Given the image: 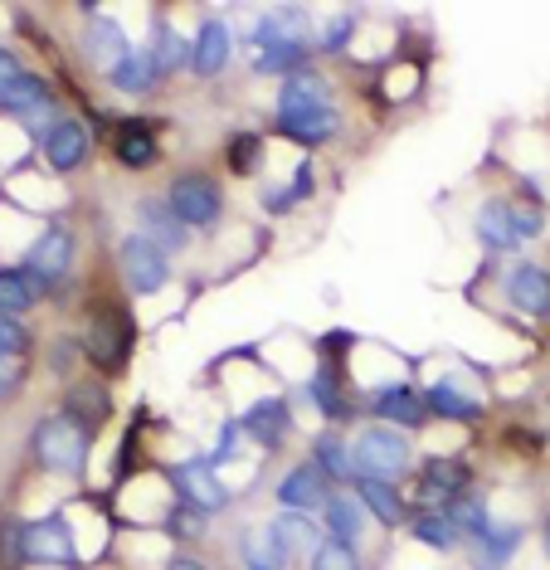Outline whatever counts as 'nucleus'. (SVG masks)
Wrapping results in <instances>:
<instances>
[{
    "label": "nucleus",
    "mask_w": 550,
    "mask_h": 570,
    "mask_svg": "<svg viewBox=\"0 0 550 570\" xmlns=\"http://www.w3.org/2000/svg\"><path fill=\"white\" fill-rule=\"evenodd\" d=\"M35 459L55 473L78 478L84 473V459H88V434L78 430V420H63V414L39 420L35 424Z\"/></svg>",
    "instance_id": "f257e3e1"
},
{
    "label": "nucleus",
    "mask_w": 550,
    "mask_h": 570,
    "mask_svg": "<svg viewBox=\"0 0 550 570\" xmlns=\"http://www.w3.org/2000/svg\"><path fill=\"white\" fill-rule=\"evenodd\" d=\"M351 463H356L361 478H375V483H395V478L410 469V444H404V434L385 430V424H375V430H365L356 439V449H351Z\"/></svg>",
    "instance_id": "f03ea898"
},
{
    "label": "nucleus",
    "mask_w": 550,
    "mask_h": 570,
    "mask_svg": "<svg viewBox=\"0 0 550 570\" xmlns=\"http://www.w3.org/2000/svg\"><path fill=\"white\" fill-rule=\"evenodd\" d=\"M536 235H541V215L521 210L512 200H488L478 210V239L488 249H517V244H527Z\"/></svg>",
    "instance_id": "7ed1b4c3"
},
{
    "label": "nucleus",
    "mask_w": 550,
    "mask_h": 570,
    "mask_svg": "<svg viewBox=\"0 0 550 570\" xmlns=\"http://www.w3.org/2000/svg\"><path fill=\"white\" fill-rule=\"evenodd\" d=\"M73 264V235L63 225H49L45 235L30 244V254H24V274H30L39 288H55V283L69 274Z\"/></svg>",
    "instance_id": "20e7f679"
},
{
    "label": "nucleus",
    "mask_w": 550,
    "mask_h": 570,
    "mask_svg": "<svg viewBox=\"0 0 550 570\" xmlns=\"http://www.w3.org/2000/svg\"><path fill=\"white\" fill-rule=\"evenodd\" d=\"M117 258H122V274H127V283H132L137 293H156V288H166V278H171V268H166V249H156L147 235L122 239Z\"/></svg>",
    "instance_id": "39448f33"
},
{
    "label": "nucleus",
    "mask_w": 550,
    "mask_h": 570,
    "mask_svg": "<svg viewBox=\"0 0 550 570\" xmlns=\"http://www.w3.org/2000/svg\"><path fill=\"white\" fill-rule=\"evenodd\" d=\"M171 483H176V492H180V502L186 508H195V512H219L229 502V492H225V483H219L215 473H209V463L205 459H190V463H176L171 469Z\"/></svg>",
    "instance_id": "423d86ee"
},
{
    "label": "nucleus",
    "mask_w": 550,
    "mask_h": 570,
    "mask_svg": "<svg viewBox=\"0 0 550 570\" xmlns=\"http://www.w3.org/2000/svg\"><path fill=\"white\" fill-rule=\"evenodd\" d=\"M20 541H24V561H35V566H73V537H69V527L59 522V517H49V522H30L20 531Z\"/></svg>",
    "instance_id": "0eeeda50"
},
{
    "label": "nucleus",
    "mask_w": 550,
    "mask_h": 570,
    "mask_svg": "<svg viewBox=\"0 0 550 570\" xmlns=\"http://www.w3.org/2000/svg\"><path fill=\"white\" fill-rule=\"evenodd\" d=\"M166 205L176 210L180 225H209L219 215V186L209 176H180Z\"/></svg>",
    "instance_id": "6e6552de"
},
{
    "label": "nucleus",
    "mask_w": 550,
    "mask_h": 570,
    "mask_svg": "<svg viewBox=\"0 0 550 570\" xmlns=\"http://www.w3.org/2000/svg\"><path fill=\"white\" fill-rule=\"evenodd\" d=\"M278 132L303 141V147H317L336 132V108L332 102H312V108H278Z\"/></svg>",
    "instance_id": "1a4fd4ad"
},
{
    "label": "nucleus",
    "mask_w": 550,
    "mask_h": 570,
    "mask_svg": "<svg viewBox=\"0 0 550 570\" xmlns=\"http://www.w3.org/2000/svg\"><path fill=\"white\" fill-rule=\"evenodd\" d=\"M507 297H512L527 317H550V274L536 264L512 268V274H507Z\"/></svg>",
    "instance_id": "9d476101"
},
{
    "label": "nucleus",
    "mask_w": 550,
    "mask_h": 570,
    "mask_svg": "<svg viewBox=\"0 0 550 570\" xmlns=\"http://www.w3.org/2000/svg\"><path fill=\"white\" fill-rule=\"evenodd\" d=\"M84 352L94 356L102 371H117L122 366V356H127V322L117 313H98L94 332H88V342H84Z\"/></svg>",
    "instance_id": "9b49d317"
},
{
    "label": "nucleus",
    "mask_w": 550,
    "mask_h": 570,
    "mask_svg": "<svg viewBox=\"0 0 550 570\" xmlns=\"http://www.w3.org/2000/svg\"><path fill=\"white\" fill-rule=\"evenodd\" d=\"M239 430L248 439H258L264 449H278L283 439H287V430H293V414H287L283 400H258V405L239 420Z\"/></svg>",
    "instance_id": "f8f14e48"
},
{
    "label": "nucleus",
    "mask_w": 550,
    "mask_h": 570,
    "mask_svg": "<svg viewBox=\"0 0 550 570\" xmlns=\"http://www.w3.org/2000/svg\"><path fill=\"white\" fill-rule=\"evenodd\" d=\"M225 59H229V30L219 20H205L190 45V69L200 73V79H215V73L225 69Z\"/></svg>",
    "instance_id": "ddd939ff"
},
{
    "label": "nucleus",
    "mask_w": 550,
    "mask_h": 570,
    "mask_svg": "<svg viewBox=\"0 0 550 570\" xmlns=\"http://www.w3.org/2000/svg\"><path fill=\"white\" fill-rule=\"evenodd\" d=\"M463 488H468V469L453 459H429L424 473H419V492H424L429 508H434V502H453Z\"/></svg>",
    "instance_id": "4468645a"
},
{
    "label": "nucleus",
    "mask_w": 550,
    "mask_h": 570,
    "mask_svg": "<svg viewBox=\"0 0 550 570\" xmlns=\"http://www.w3.org/2000/svg\"><path fill=\"white\" fill-rule=\"evenodd\" d=\"M88 157V132L78 122H59V127H49V137H45V161L55 166V171H73V166H84Z\"/></svg>",
    "instance_id": "2eb2a0df"
},
{
    "label": "nucleus",
    "mask_w": 550,
    "mask_h": 570,
    "mask_svg": "<svg viewBox=\"0 0 550 570\" xmlns=\"http://www.w3.org/2000/svg\"><path fill=\"white\" fill-rule=\"evenodd\" d=\"M521 547V527H488L473 537V566L478 570H502Z\"/></svg>",
    "instance_id": "dca6fc26"
},
{
    "label": "nucleus",
    "mask_w": 550,
    "mask_h": 570,
    "mask_svg": "<svg viewBox=\"0 0 550 570\" xmlns=\"http://www.w3.org/2000/svg\"><path fill=\"white\" fill-rule=\"evenodd\" d=\"M375 410H380V420H395V424H424V395H414V385H390V391H380L375 395Z\"/></svg>",
    "instance_id": "f3484780"
},
{
    "label": "nucleus",
    "mask_w": 550,
    "mask_h": 570,
    "mask_svg": "<svg viewBox=\"0 0 550 570\" xmlns=\"http://www.w3.org/2000/svg\"><path fill=\"white\" fill-rule=\"evenodd\" d=\"M45 102H49L45 79H35V73H24V69H20L6 88H0V108H6V112H20V118H24V112H39Z\"/></svg>",
    "instance_id": "a211bd4d"
},
{
    "label": "nucleus",
    "mask_w": 550,
    "mask_h": 570,
    "mask_svg": "<svg viewBox=\"0 0 550 570\" xmlns=\"http://www.w3.org/2000/svg\"><path fill=\"white\" fill-rule=\"evenodd\" d=\"M39 283L24 268H0V317H20L24 307H35Z\"/></svg>",
    "instance_id": "6ab92c4d"
},
{
    "label": "nucleus",
    "mask_w": 550,
    "mask_h": 570,
    "mask_svg": "<svg viewBox=\"0 0 550 570\" xmlns=\"http://www.w3.org/2000/svg\"><path fill=\"white\" fill-rule=\"evenodd\" d=\"M141 219H147V229H151L147 239L156 244V249H180V244H186V225L176 219L171 205L147 200V205H141Z\"/></svg>",
    "instance_id": "aec40b11"
},
{
    "label": "nucleus",
    "mask_w": 550,
    "mask_h": 570,
    "mask_svg": "<svg viewBox=\"0 0 550 570\" xmlns=\"http://www.w3.org/2000/svg\"><path fill=\"white\" fill-rule=\"evenodd\" d=\"M278 502H287V508H312V502H326V478H322V469L287 473L283 483H278Z\"/></svg>",
    "instance_id": "412c9836"
},
{
    "label": "nucleus",
    "mask_w": 550,
    "mask_h": 570,
    "mask_svg": "<svg viewBox=\"0 0 550 570\" xmlns=\"http://www.w3.org/2000/svg\"><path fill=\"white\" fill-rule=\"evenodd\" d=\"M356 492H361V502H365V508H371L385 527L404 522V502H400L395 483H375V478H356Z\"/></svg>",
    "instance_id": "4be33fe9"
},
{
    "label": "nucleus",
    "mask_w": 550,
    "mask_h": 570,
    "mask_svg": "<svg viewBox=\"0 0 550 570\" xmlns=\"http://www.w3.org/2000/svg\"><path fill=\"white\" fill-rule=\"evenodd\" d=\"M117 161L132 166V171L151 166V161H156V137H151L141 122H127L122 132H117Z\"/></svg>",
    "instance_id": "5701e85b"
},
{
    "label": "nucleus",
    "mask_w": 550,
    "mask_h": 570,
    "mask_svg": "<svg viewBox=\"0 0 550 570\" xmlns=\"http://www.w3.org/2000/svg\"><path fill=\"white\" fill-rule=\"evenodd\" d=\"M268 531L283 541V551L287 556H297V551H317V527L307 522V517H293V512H283V517H273Z\"/></svg>",
    "instance_id": "b1692460"
},
{
    "label": "nucleus",
    "mask_w": 550,
    "mask_h": 570,
    "mask_svg": "<svg viewBox=\"0 0 550 570\" xmlns=\"http://www.w3.org/2000/svg\"><path fill=\"white\" fill-rule=\"evenodd\" d=\"M151 73H156V59L151 55H127L122 63H112V69H108V79L122 88V94H147Z\"/></svg>",
    "instance_id": "393cba45"
},
{
    "label": "nucleus",
    "mask_w": 550,
    "mask_h": 570,
    "mask_svg": "<svg viewBox=\"0 0 550 570\" xmlns=\"http://www.w3.org/2000/svg\"><path fill=\"white\" fill-rule=\"evenodd\" d=\"M303 59H307V49H303V40H273V45H264V55H258V73H287L293 79L297 69H303Z\"/></svg>",
    "instance_id": "a878e982"
},
{
    "label": "nucleus",
    "mask_w": 550,
    "mask_h": 570,
    "mask_svg": "<svg viewBox=\"0 0 550 570\" xmlns=\"http://www.w3.org/2000/svg\"><path fill=\"white\" fill-rule=\"evenodd\" d=\"M424 405L434 410V414H449V420H478V414H482L478 400L473 395H458L453 385H429Z\"/></svg>",
    "instance_id": "bb28decb"
},
{
    "label": "nucleus",
    "mask_w": 550,
    "mask_h": 570,
    "mask_svg": "<svg viewBox=\"0 0 550 570\" xmlns=\"http://www.w3.org/2000/svg\"><path fill=\"white\" fill-rule=\"evenodd\" d=\"M361 522H365L361 502H351V498H326V527L336 531V541H356V537H361Z\"/></svg>",
    "instance_id": "cd10ccee"
},
{
    "label": "nucleus",
    "mask_w": 550,
    "mask_h": 570,
    "mask_svg": "<svg viewBox=\"0 0 550 570\" xmlns=\"http://www.w3.org/2000/svg\"><path fill=\"white\" fill-rule=\"evenodd\" d=\"M88 49H94V59H102L112 69V63H122L127 55H132V45H127V35H117L112 24H94V35H88Z\"/></svg>",
    "instance_id": "c85d7f7f"
},
{
    "label": "nucleus",
    "mask_w": 550,
    "mask_h": 570,
    "mask_svg": "<svg viewBox=\"0 0 550 570\" xmlns=\"http://www.w3.org/2000/svg\"><path fill=\"white\" fill-rule=\"evenodd\" d=\"M312 102H326V83L317 79V73H293V79L283 83L278 108H312Z\"/></svg>",
    "instance_id": "c756f323"
},
{
    "label": "nucleus",
    "mask_w": 550,
    "mask_h": 570,
    "mask_svg": "<svg viewBox=\"0 0 550 570\" xmlns=\"http://www.w3.org/2000/svg\"><path fill=\"white\" fill-rule=\"evenodd\" d=\"M312 459L322 463V478H351L356 469H351V453H346V444L336 434H322L317 439V449H312Z\"/></svg>",
    "instance_id": "7c9ffc66"
},
{
    "label": "nucleus",
    "mask_w": 550,
    "mask_h": 570,
    "mask_svg": "<svg viewBox=\"0 0 550 570\" xmlns=\"http://www.w3.org/2000/svg\"><path fill=\"white\" fill-rule=\"evenodd\" d=\"M453 522V531L463 527L468 537H482V531H488V508H482L478 498H463V492H458V498L449 502V512H443Z\"/></svg>",
    "instance_id": "2f4dec72"
},
{
    "label": "nucleus",
    "mask_w": 550,
    "mask_h": 570,
    "mask_svg": "<svg viewBox=\"0 0 550 570\" xmlns=\"http://www.w3.org/2000/svg\"><path fill=\"white\" fill-rule=\"evenodd\" d=\"M414 537L424 541V547H434V551H453V522L443 512H424V517H414Z\"/></svg>",
    "instance_id": "473e14b6"
},
{
    "label": "nucleus",
    "mask_w": 550,
    "mask_h": 570,
    "mask_svg": "<svg viewBox=\"0 0 550 570\" xmlns=\"http://www.w3.org/2000/svg\"><path fill=\"white\" fill-rule=\"evenodd\" d=\"M312 400H317L322 414H332V420H342V414H346V400H342V385H336L332 366H322L317 375H312Z\"/></svg>",
    "instance_id": "72a5a7b5"
},
{
    "label": "nucleus",
    "mask_w": 550,
    "mask_h": 570,
    "mask_svg": "<svg viewBox=\"0 0 550 570\" xmlns=\"http://www.w3.org/2000/svg\"><path fill=\"white\" fill-rule=\"evenodd\" d=\"M258 161H264V141L248 137V132L229 137V171H234V176H254Z\"/></svg>",
    "instance_id": "f704fd0d"
},
{
    "label": "nucleus",
    "mask_w": 550,
    "mask_h": 570,
    "mask_svg": "<svg viewBox=\"0 0 550 570\" xmlns=\"http://www.w3.org/2000/svg\"><path fill=\"white\" fill-rule=\"evenodd\" d=\"M248 561H254L258 570H283L287 561H293V556L283 551V541L273 537V531H264V537H254V541H248Z\"/></svg>",
    "instance_id": "c9c22d12"
},
{
    "label": "nucleus",
    "mask_w": 550,
    "mask_h": 570,
    "mask_svg": "<svg viewBox=\"0 0 550 570\" xmlns=\"http://www.w3.org/2000/svg\"><path fill=\"white\" fill-rule=\"evenodd\" d=\"M312 570H361V561L346 541H322V547L312 551Z\"/></svg>",
    "instance_id": "e433bc0d"
},
{
    "label": "nucleus",
    "mask_w": 550,
    "mask_h": 570,
    "mask_svg": "<svg viewBox=\"0 0 550 570\" xmlns=\"http://www.w3.org/2000/svg\"><path fill=\"white\" fill-rule=\"evenodd\" d=\"M307 190H312V166H297V180H293V186H287V190H268L264 205H268V210H278V215H283V210H293V205L303 200Z\"/></svg>",
    "instance_id": "4c0bfd02"
},
{
    "label": "nucleus",
    "mask_w": 550,
    "mask_h": 570,
    "mask_svg": "<svg viewBox=\"0 0 550 570\" xmlns=\"http://www.w3.org/2000/svg\"><path fill=\"white\" fill-rule=\"evenodd\" d=\"M24 346H30V332L16 317H0V356H20Z\"/></svg>",
    "instance_id": "58836bf2"
},
{
    "label": "nucleus",
    "mask_w": 550,
    "mask_h": 570,
    "mask_svg": "<svg viewBox=\"0 0 550 570\" xmlns=\"http://www.w3.org/2000/svg\"><path fill=\"white\" fill-rule=\"evenodd\" d=\"M151 59L161 63V69H180V63H186V49H180V40L171 30H161V35H156V55Z\"/></svg>",
    "instance_id": "ea45409f"
},
{
    "label": "nucleus",
    "mask_w": 550,
    "mask_h": 570,
    "mask_svg": "<svg viewBox=\"0 0 550 570\" xmlns=\"http://www.w3.org/2000/svg\"><path fill=\"white\" fill-rule=\"evenodd\" d=\"M69 410H73V414H88V424H98L102 410H108V400H102L98 391H73V395H69Z\"/></svg>",
    "instance_id": "a19ab883"
},
{
    "label": "nucleus",
    "mask_w": 550,
    "mask_h": 570,
    "mask_svg": "<svg viewBox=\"0 0 550 570\" xmlns=\"http://www.w3.org/2000/svg\"><path fill=\"white\" fill-rule=\"evenodd\" d=\"M20 366H16V361H10V356H0V400H6L10 391H16V385H20Z\"/></svg>",
    "instance_id": "79ce46f5"
},
{
    "label": "nucleus",
    "mask_w": 550,
    "mask_h": 570,
    "mask_svg": "<svg viewBox=\"0 0 550 570\" xmlns=\"http://www.w3.org/2000/svg\"><path fill=\"white\" fill-rule=\"evenodd\" d=\"M346 30H351V20H336L332 30H326V40H322V45H326V49H342V45H346Z\"/></svg>",
    "instance_id": "37998d69"
},
{
    "label": "nucleus",
    "mask_w": 550,
    "mask_h": 570,
    "mask_svg": "<svg viewBox=\"0 0 550 570\" xmlns=\"http://www.w3.org/2000/svg\"><path fill=\"white\" fill-rule=\"evenodd\" d=\"M16 73H20V63H16V59H10V55H6V49H0V88H6L10 79H16Z\"/></svg>",
    "instance_id": "c03bdc74"
},
{
    "label": "nucleus",
    "mask_w": 550,
    "mask_h": 570,
    "mask_svg": "<svg viewBox=\"0 0 550 570\" xmlns=\"http://www.w3.org/2000/svg\"><path fill=\"white\" fill-rule=\"evenodd\" d=\"M166 570H205V566H200V561H171Z\"/></svg>",
    "instance_id": "a18cd8bd"
},
{
    "label": "nucleus",
    "mask_w": 550,
    "mask_h": 570,
    "mask_svg": "<svg viewBox=\"0 0 550 570\" xmlns=\"http://www.w3.org/2000/svg\"><path fill=\"white\" fill-rule=\"evenodd\" d=\"M546 556H550V522H546Z\"/></svg>",
    "instance_id": "49530a36"
}]
</instances>
